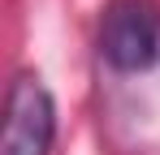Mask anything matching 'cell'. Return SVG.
I'll use <instances>...</instances> for the list:
<instances>
[{
	"mask_svg": "<svg viewBox=\"0 0 160 155\" xmlns=\"http://www.w3.org/2000/svg\"><path fill=\"white\" fill-rule=\"evenodd\" d=\"M100 56L121 73H143L160 65V4L117 0L100 26Z\"/></svg>",
	"mask_w": 160,
	"mask_h": 155,
	"instance_id": "1",
	"label": "cell"
},
{
	"mask_svg": "<svg viewBox=\"0 0 160 155\" xmlns=\"http://www.w3.org/2000/svg\"><path fill=\"white\" fill-rule=\"evenodd\" d=\"M56 134V108L52 95L43 91L39 78L22 73L9 91V108H4V138H0V155H48Z\"/></svg>",
	"mask_w": 160,
	"mask_h": 155,
	"instance_id": "2",
	"label": "cell"
}]
</instances>
